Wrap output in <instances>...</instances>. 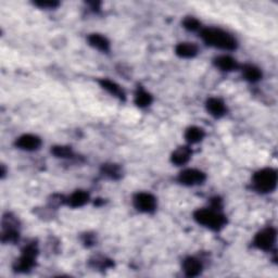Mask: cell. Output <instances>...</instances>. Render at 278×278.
Returning a JSON list of instances; mask_svg holds the SVG:
<instances>
[{"label":"cell","mask_w":278,"mask_h":278,"mask_svg":"<svg viewBox=\"0 0 278 278\" xmlns=\"http://www.w3.org/2000/svg\"><path fill=\"white\" fill-rule=\"evenodd\" d=\"M183 25L185 29L189 32H194V31H198L201 29L200 21L193 17H187L183 21Z\"/></svg>","instance_id":"23"},{"label":"cell","mask_w":278,"mask_h":278,"mask_svg":"<svg viewBox=\"0 0 278 278\" xmlns=\"http://www.w3.org/2000/svg\"><path fill=\"white\" fill-rule=\"evenodd\" d=\"M134 205L139 212L152 213L156 211L157 199L149 192H138L134 197Z\"/></svg>","instance_id":"6"},{"label":"cell","mask_w":278,"mask_h":278,"mask_svg":"<svg viewBox=\"0 0 278 278\" xmlns=\"http://www.w3.org/2000/svg\"><path fill=\"white\" fill-rule=\"evenodd\" d=\"M87 40L89 45L97 50L102 52L110 51V41L106 36H103L101 34H90Z\"/></svg>","instance_id":"15"},{"label":"cell","mask_w":278,"mask_h":278,"mask_svg":"<svg viewBox=\"0 0 278 278\" xmlns=\"http://www.w3.org/2000/svg\"><path fill=\"white\" fill-rule=\"evenodd\" d=\"M198 46L193 43H180L175 48V53L179 58L190 59L198 54Z\"/></svg>","instance_id":"16"},{"label":"cell","mask_w":278,"mask_h":278,"mask_svg":"<svg viewBox=\"0 0 278 278\" xmlns=\"http://www.w3.org/2000/svg\"><path fill=\"white\" fill-rule=\"evenodd\" d=\"M214 64H215V66L219 67L221 71H225V72H231V71H234V70H237L239 67L237 60L231 57V55H227V54L219 55V57L215 58Z\"/></svg>","instance_id":"12"},{"label":"cell","mask_w":278,"mask_h":278,"mask_svg":"<svg viewBox=\"0 0 278 278\" xmlns=\"http://www.w3.org/2000/svg\"><path fill=\"white\" fill-rule=\"evenodd\" d=\"M38 255V247L35 242L27 243L22 249L20 258H18L13 263V269L18 273H26L35 266L36 258Z\"/></svg>","instance_id":"4"},{"label":"cell","mask_w":278,"mask_h":278,"mask_svg":"<svg viewBox=\"0 0 278 278\" xmlns=\"http://www.w3.org/2000/svg\"><path fill=\"white\" fill-rule=\"evenodd\" d=\"M241 71L243 79L250 83H256L262 79L261 70L253 64H245L242 66Z\"/></svg>","instance_id":"17"},{"label":"cell","mask_w":278,"mask_h":278,"mask_svg":"<svg viewBox=\"0 0 278 278\" xmlns=\"http://www.w3.org/2000/svg\"><path fill=\"white\" fill-rule=\"evenodd\" d=\"M99 84L104 90H107L110 95L114 96L115 98L120 99L122 101H124L125 98H126V95H125L123 88L119 84H116L115 82L111 81L109 79H101L99 81Z\"/></svg>","instance_id":"11"},{"label":"cell","mask_w":278,"mask_h":278,"mask_svg":"<svg viewBox=\"0 0 278 278\" xmlns=\"http://www.w3.org/2000/svg\"><path fill=\"white\" fill-rule=\"evenodd\" d=\"M183 270L188 277H197L202 272V263L194 256H188L183 261Z\"/></svg>","instance_id":"10"},{"label":"cell","mask_w":278,"mask_h":278,"mask_svg":"<svg viewBox=\"0 0 278 278\" xmlns=\"http://www.w3.org/2000/svg\"><path fill=\"white\" fill-rule=\"evenodd\" d=\"M16 146L24 151H35L38 150L41 146V139L33 134H25L20 136L17 142H16Z\"/></svg>","instance_id":"8"},{"label":"cell","mask_w":278,"mask_h":278,"mask_svg":"<svg viewBox=\"0 0 278 278\" xmlns=\"http://www.w3.org/2000/svg\"><path fill=\"white\" fill-rule=\"evenodd\" d=\"M191 155H192V151L188 146H182V147H178L173 152L171 157V161L173 164H175L177 166L185 165L190 160Z\"/></svg>","instance_id":"13"},{"label":"cell","mask_w":278,"mask_h":278,"mask_svg":"<svg viewBox=\"0 0 278 278\" xmlns=\"http://www.w3.org/2000/svg\"><path fill=\"white\" fill-rule=\"evenodd\" d=\"M277 172L274 169L265 168L254 173L252 184L254 189L261 193H267L275 190L277 186Z\"/></svg>","instance_id":"3"},{"label":"cell","mask_w":278,"mask_h":278,"mask_svg":"<svg viewBox=\"0 0 278 278\" xmlns=\"http://www.w3.org/2000/svg\"><path fill=\"white\" fill-rule=\"evenodd\" d=\"M205 108L208 114L217 117V119H220V117L224 116L226 114V104L224 101L220 99V98H208L206 103H205Z\"/></svg>","instance_id":"9"},{"label":"cell","mask_w":278,"mask_h":278,"mask_svg":"<svg viewBox=\"0 0 278 278\" xmlns=\"http://www.w3.org/2000/svg\"><path fill=\"white\" fill-rule=\"evenodd\" d=\"M20 238V233L18 228H3L2 233V241L4 243H16Z\"/></svg>","instance_id":"21"},{"label":"cell","mask_w":278,"mask_h":278,"mask_svg":"<svg viewBox=\"0 0 278 278\" xmlns=\"http://www.w3.org/2000/svg\"><path fill=\"white\" fill-rule=\"evenodd\" d=\"M152 96L144 87L138 86L135 93V103L139 108H148L152 103Z\"/></svg>","instance_id":"18"},{"label":"cell","mask_w":278,"mask_h":278,"mask_svg":"<svg viewBox=\"0 0 278 278\" xmlns=\"http://www.w3.org/2000/svg\"><path fill=\"white\" fill-rule=\"evenodd\" d=\"M35 6L39 7L41 9H54L59 6L58 2H54V0H39V2H35Z\"/></svg>","instance_id":"24"},{"label":"cell","mask_w":278,"mask_h":278,"mask_svg":"<svg viewBox=\"0 0 278 278\" xmlns=\"http://www.w3.org/2000/svg\"><path fill=\"white\" fill-rule=\"evenodd\" d=\"M205 179V174L197 169H186L180 172L178 175V182L185 186L202 185Z\"/></svg>","instance_id":"7"},{"label":"cell","mask_w":278,"mask_h":278,"mask_svg":"<svg viewBox=\"0 0 278 278\" xmlns=\"http://www.w3.org/2000/svg\"><path fill=\"white\" fill-rule=\"evenodd\" d=\"M205 133L204 129L198 127V126H191L188 127L185 131V139L188 144H198L204 138Z\"/></svg>","instance_id":"19"},{"label":"cell","mask_w":278,"mask_h":278,"mask_svg":"<svg viewBox=\"0 0 278 278\" xmlns=\"http://www.w3.org/2000/svg\"><path fill=\"white\" fill-rule=\"evenodd\" d=\"M101 172L106 177L110 179H120L122 177V170L117 164L114 163H107L103 164L101 168Z\"/></svg>","instance_id":"20"},{"label":"cell","mask_w":278,"mask_h":278,"mask_svg":"<svg viewBox=\"0 0 278 278\" xmlns=\"http://www.w3.org/2000/svg\"><path fill=\"white\" fill-rule=\"evenodd\" d=\"M193 219L198 224L202 225L211 231L219 232L223 229L227 224V219L225 215L213 207H203L198 208L193 213Z\"/></svg>","instance_id":"2"},{"label":"cell","mask_w":278,"mask_h":278,"mask_svg":"<svg viewBox=\"0 0 278 278\" xmlns=\"http://www.w3.org/2000/svg\"><path fill=\"white\" fill-rule=\"evenodd\" d=\"M276 241V229L273 227L263 228L255 235L253 239V245L263 251H269L275 245Z\"/></svg>","instance_id":"5"},{"label":"cell","mask_w":278,"mask_h":278,"mask_svg":"<svg viewBox=\"0 0 278 278\" xmlns=\"http://www.w3.org/2000/svg\"><path fill=\"white\" fill-rule=\"evenodd\" d=\"M200 36L207 46L219 49L235 50L237 48V40L233 35L217 27H205L201 30Z\"/></svg>","instance_id":"1"},{"label":"cell","mask_w":278,"mask_h":278,"mask_svg":"<svg viewBox=\"0 0 278 278\" xmlns=\"http://www.w3.org/2000/svg\"><path fill=\"white\" fill-rule=\"evenodd\" d=\"M52 155L57 158L61 159H70L73 158L74 152L71 147H67V146H54L51 149Z\"/></svg>","instance_id":"22"},{"label":"cell","mask_w":278,"mask_h":278,"mask_svg":"<svg viewBox=\"0 0 278 278\" xmlns=\"http://www.w3.org/2000/svg\"><path fill=\"white\" fill-rule=\"evenodd\" d=\"M89 201V194L84 190H76L64 200V202L71 207L84 206Z\"/></svg>","instance_id":"14"}]
</instances>
